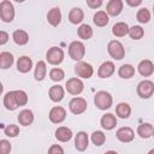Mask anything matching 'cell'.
<instances>
[{
    "mask_svg": "<svg viewBox=\"0 0 154 154\" xmlns=\"http://www.w3.org/2000/svg\"><path fill=\"white\" fill-rule=\"evenodd\" d=\"M32 69V60L31 58L23 55L17 60V70L22 73H26Z\"/></svg>",
    "mask_w": 154,
    "mask_h": 154,
    "instance_id": "d6986e66",
    "label": "cell"
},
{
    "mask_svg": "<svg viewBox=\"0 0 154 154\" xmlns=\"http://www.w3.org/2000/svg\"><path fill=\"white\" fill-rule=\"evenodd\" d=\"M123 0H109L107 2V6H106V12L109 14V16H119L123 11Z\"/></svg>",
    "mask_w": 154,
    "mask_h": 154,
    "instance_id": "7c38bea8",
    "label": "cell"
},
{
    "mask_svg": "<svg viewBox=\"0 0 154 154\" xmlns=\"http://www.w3.org/2000/svg\"><path fill=\"white\" fill-rule=\"evenodd\" d=\"M87 4L90 8H99L102 5V0H87Z\"/></svg>",
    "mask_w": 154,
    "mask_h": 154,
    "instance_id": "60d3db41",
    "label": "cell"
},
{
    "mask_svg": "<svg viewBox=\"0 0 154 154\" xmlns=\"http://www.w3.org/2000/svg\"><path fill=\"white\" fill-rule=\"evenodd\" d=\"M4 132L8 137H17L19 135V126L16 124H10L4 129Z\"/></svg>",
    "mask_w": 154,
    "mask_h": 154,
    "instance_id": "8d00e7d4",
    "label": "cell"
},
{
    "mask_svg": "<svg viewBox=\"0 0 154 154\" xmlns=\"http://www.w3.org/2000/svg\"><path fill=\"white\" fill-rule=\"evenodd\" d=\"M116 114H117L119 118H122V119L129 118L130 114H131V107H130V105L126 103V102H120V103H118L117 107H116Z\"/></svg>",
    "mask_w": 154,
    "mask_h": 154,
    "instance_id": "f1b7e54d",
    "label": "cell"
},
{
    "mask_svg": "<svg viewBox=\"0 0 154 154\" xmlns=\"http://www.w3.org/2000/svg\"><path fill=\"white\" fill-rule=\"evenodd\" d=\"M72 130L67 126H60L55 130V138L59 142H69L72 138Z\"/></svg>",
    "mask_w": 154,
    "mask_h": 154,
    "instance_id": "e0dca14e",
    "label": "cell"
},
{
    "mask_svg": "<svg viewBox=\"0 0 154 154\" xmlns=\"http://www.w3.org/2000/svg\"><path fill=\"white\" fill-rule=\"evenodd\" d=\"M114 70L116 67L112 61H103L97 70V76L100 78H108L114 73Z\"/></svg>",
    "mask_w": 154,
    "mask_h": 154,
    "instance_id": "5bb4252c",
    "label": "cell"
},
{
    "mask_svg": "<svg viewBox=\"0 0 154 154\" xmlns=\"http://www.w3.org/2000/svg\"><path fill=\"white\" fill-rule=\"evenodd\" d=\"M137 94L142 99H149L154 94V83L149 79L141 81L137 85Z\"/></svg>",
    "mask_w": 154,
    "mask_h": 154,
    "instance_id": "8992f818",
    "label": "cell"
},
{
    "mask_svg": "<svg viewBox=\"0 0 154 154\" xmlns=\"http://www.w3.org/2000/svg\"><path fill=\"white\" fill-rule=\"evenodd\" d=\"M116 136H117V138H118L120 142H123V143H129V142H131V141L134 140L135 132H134V130H132L131 128H129V126H123V128H120V129L117 130Z\"/></svg>",
    "mask_w": 154,
    "mask_h": 154,
    "instance_id": "8fae6325",
    "label": "cell"
},
{
    "mask_svg": "<svg viewBox=\"0 0 154 154\" xmlns=\"http://www.w3.org/2000/svg\"><path fill=\"white\" fill-rule=\"evenodd\" d=\"M17 119H18V122H19L20 125H23V126H29V125L34 122V113H32V111H30V109H23V111L19 112Z\"/></svg>",
    "mask_w": 154,
    "mask_h": 154,
    "instance_id": "7402d4cb",
    "label": "cell"
},
{
    "mask_svg": "<svg viewBox=\"0 0 154 154\" xmlns=\"http://www.w3.org/2000/svg\"><path fill=\"white\" fill-rule=\"evenodd\" d=\"M46 75H47V65L43 60H38L36 64V67H35L34 77L36 81H43Z\"/></svg>",
    "mask_w": 154,
    "mask_h": 154,
    "instance_id": "83f0119b",
    "label": "cell"
},
{
    "mask_svg": "<svg viewBox=\"0 0 154 154\" xmlns=\"http://www.w3.org/2000/svg\"><path fill=\"white\" fill-rule=\"evenodd\" d=\"M65 88H66L69 94H71V95H79L83 91V89H84V83L82 82L81 78L72 77V78L67 79Z\"/></svg>",
    "mask_w": 154,
    "mask_h": 154,
    "instance_id": "ba28073f",
    "label": "cell"
},
{
    "mask_svg": "<svg viewBox=\"0 0 154 154\" xmlns=\"http://www.w3.org/2000/svg\"><path fill=\"white\" fill-rule=\"evenodd\" d=\"M153 12H154V4H153Z\"/></svg>",
    "mask_w": 154,
    "mask_h": 154,
    "instance_id": "bcb514c9",
    "label": "cell"
},
{
    "mask_svg": "<svg viewBox=\"0 0 154 154\" xmlns=\"http://www.w3.org/2000/svg\"><path fill=\"white\" fill-rule=\"evenodd\" d=\"M149 153H150V154H152V153H154V149H150V150H149Z\"/></svg>",
    "mask_w": 154,
    "mask_h": 154,
    "instance_id": "f6af8a7d",
    "label": "cell"
},
{
    "mask_svg": "<svg viewBox=\"0 0 154 154\" xmlns=\"http://www.w3.org/2000/svg\"><path fill=\"white\" fill-rule=\"evenodd\" d=\"M143 35H144V30L140 25H134L129 29V36L132 40H140L143 37Z\"/></svg>",
    "mask_w": 154,
    "mask_h": 154,
    "instance_id": "e575fe53",
    "label": "cell"
},
{
    "mask_svg": "<svg viewBox=\"0 0 154 154\" xmlns=\"http://www.w3.org/2000/svg\"><path fill=\"white\" fill-rule=\"evenodd\" d=\"M48 95H49V99L53 101V102H60L64 96H65V90L61 85L57 84V85H52L48 90Z\"/></svg>",
    "mask_w": 154,
    "mask_h": 154,
    "instance_id": "2e32d148",
    "label": "cell"
},
{
    "mask_svg": "<svg viewBox=\"0 0 154 154\" xmlns=\"http://www.w3.org/2000/svg\"><path fill=\"white\" fill-rule=\"evenodd\" d=\"M4 106L6 107V109L8 111H14L17 109L19 106L17 103V100H16V95H14V90L12 91H8L4 95Z\"/></svg>",
    "mask_w": 154,
    "mask_h": 154,
    "instance_id": "ffe728a7",
    "label": "cell"
},
{
    "mask_svg": "<svg viewBox=\"0 0 154 154\" xmlns=\"http://www.w3.org/2000/svg\"><path fill=\"white\" fill-rule=\"evenodd\" d=\"M85 54V46L81 41H73L69 45V55L71 59L79 61Z\"/></svg>",
    "mask_w": 154,
    "mask_h": 154,
    "instance_id": "7a4b0ae2",
    "label": "cell"
},
{
    "mask_svg": "<svg viewBox=\"0 0 154 154\" xmlns=\"http://www.w3.org/2000/svg\"><path fill=\"white\" fill-rule=\"evenodd\" d=\"M7 41H8V34H7L6 31L1 30V31H0V45L2 46V45H5Z\"/></svg>",
    "mask_w": 154,
    "mask_h": 154,
    "instance_id": "b9f144b4",
    "label": "cell"
},
{
    "mask_svg": "<svg viewBox=\"0 0 154 154\" xmlns=\"http://www.w3.org/2000/svg\"><path fill=\"white\" fill-rule=\"evenodd\" d=\"M153 132H154V128L149 123H142L137 128V135L141 138H149L153 136Z\"/></svg>",
    "mask_w": 154,
    "mask_h": 154,
    "instance_id": "d4e9b609",
    "label": "cell"
},
{
    "mask_svg": "<svg viewBox=\"0 0 154 154\" xmlns=\"http://www.w3.org/2000/svg\"><path fill=\"white\" fill-rule=\"evenodd\" d=\"M136 19H137L140 23H142V24L148 23L149 19H150V12H149V10L146 8V7L140 8V10L137 11V13H136Z\"/></svg>",
    "mask_w": 154,
    "mask_h": 154,
    "instance_id": "d6a6232c",
    "label": "cell"
},
{
    "mask_svg": "<svg viewBox=\"0 0 154 154\" xmlns=\"http://www.w3.org/2000/svg\"><path fill=\"white\" fill-rule=\"evenodd\" d=\"M107 51H108V54H109L113 59H116V60H122V59L125 57L124 46H123L122 42H119L118 40L109 41L108 45H107Z\"/></svg>",
    "mask_w": 154,
    "mask_h": 154,
    "instance_id": "3957f363",
    "label": "cell"
},
{
    "mask_svg": "<svg viewBox=\"0 0 154 154\" xmlns=\"http://www.w3.org/2000/svg\"><path fill=\"white\" fill-rule=\"evenodd\" d=\"M46 59L51 65H59L64 60V51L59 47H51L46 53Z\"/></svg>",
    "mask_w": 154,
    "mask_h": 154,
    "instance_id": "5b68a950",
    "label": "cell"
},
{
    "mask_svg": "<svg viewBox=\"0 0 154 154\" xmlns=\"http://www.w3.org/2000/svg\"><path fill=\"white\" fill-rule=\"evenodd\" d=\"M75 72L78 77L81 78H90L94 73V69L93 66L89 64V63H85V61H82L79 60L76 65H75Z\"/></svg>",
    "mask_w": 154,
    "mask_h": 154,
    "instance_id": "52a82bcc",
    "label": "cell"
},
{
    "mask_svg": "<svg viewBox=\"0 0 154 154\" xmlns=\"http://www.w3.org/2000/svg\"><path fill=\"white\" fill-rule=\"evenodd\" d=\"M153 137H154V132H153Z\"/></svg>",
    "mask_w": 154,
    "mask_h": 154,
    "instance_id": "7dc6e473",
    "label": "cell"
},
{
    "mask_svg": "<svg viewBox=\"0 0 154 154\" xmlns=\"http://www.w3.org/2000/svg\"><path fill=\"white\" fill-rule=\"evenodd\" d=\"M13 61H14V58H13L12 53H10V52H1L0 53V67L2 70L11 67Z\"/></svg>",
    "mask_w": 154,
    "mask_h": 154,
    "instance_id": "f546056e",
    "label": "cell"
},
{
    "mask_svg": "<svg viewBox=\"0 0 154 154\" xmlns=\"http://www.w3.org/2000/svg\"><path fill=\"white\" fill-rule=\"evenodd\" d=\"M112 102H113V99H112V95L108 93V91H105V90H100L95 94L94 96V103L95 106L101 109V111H106L111 106H112Z\"/></svg>",
    "mask_w": 154,
    "mask_h": 154,
    "instance_id": "6da1fadb",
    "label": "cell"
},
{
    "mask_svg": "<svg viewBox=\"0 0 154 154\" xmlns=\"http://www.w3.org/2000/svg\"><path fill=\"white\" fill-rule=\"evenodd\" d=\"M77 35L82 40H89L93 36V29L88 24H81L79 28L77 29Z\"/></svg>",
    "mask_w": 154,
    "mask_h": 154,
    "instance_id": "1f68e13d",
    "label": "cell"
},
{
    "mask_svg": "<svg viewBox=\"0 0 154 154\" xmlns=\"http://www.w3.org/2000/svg\"><path fill=\"white\" fill-rule=\"evenodd\" d=\"M100 123H101V126H102L103 129H106V130H112V129H114L116 125H117V118H116V116H114L113 113H106V114H103V116L101 117Z\"/></svg>",
    "mask_w": 154,
    "mask_h": 154,
    "instance_id": "44dd1931",
    "label": "cell"
},
{
    "mask_svg": "<svg viewBox=\"0 0 154 154\" xmlns=\"http://www.w3.org/2000/svg\"><path fill=\"white\" fill-rule=\"evenodd\" d=\"M0 17L1 20L5 23H10L14 18V7L11 1L2 0L0 4Z\"/></svg>",
    "mask_w": 154,
    "mask_h": 154,
    "instance_id": "277c9868",
    "label": "cell"
},
{
    "mask_svg": "<svg viewBox=\"0 0 154 154\" xmlns=\"http://www.w3.org/2000/svg\"><path fill=\"white\" fill-rule=\"evenodd\" d=\"M129 25L124 22H118L112 26V34L117 37H123L129 34Z\"/></svg>",
    "mask_w": 154,
    "mask_h": 154,
    "instance_id": "484cf974",
    "label": "cell"
},
{
    "mask_svg": "<svg viewBox=\"0 0 154 154\" xmlns=\"http://www.w3.org/2000/svg\"><path fill=\"white\" fill-rule=\"evenodd\" d=\"M88 144H89V137H88L87 132H84V131L77 132V135L75 137V148L79 152H83L88 148Z\"/></svg>",
    "mask_w": 154,
    "mask_h": 154,
    "instance_id": "4fadbf2b",
    "label": "cell"
},
{
    "mask_svg": "<svg viewBox=\"0 0 154 154\" xmlns=\"http://www.w3.org/2000/svg\"><path fill=\"white\" fill-rule=\"evenodd\" d=\"M84 19V12L79 7H73L69 12V20L72 24H79Z\"/></svg>",
    "mask_w": 154,
    "mask_h": 154,
    "instance_id": "603a6c76",
    "label": "cell"
},
{
    "mask_svg": "<svg viewBox=\"0 0 154 154\" xmlns=\"http://www.w3.org/2000/svg\"><path fill=\"white\" fill-rule=\"evenodd\" d=\"M125 2H126L129 6H131V7H136V6L141 5L142 0H125Z\"/></svg>",
    "mask_w": 154,
    "mask_h": 154,
    "instance_id": "7bdbcfd3",
    "label": "cell"
},
{
    "mask_svg": "<svg viewBox=\"0 0 154 154\" xmlns=\"http://www.w3.org/2000/svg\"><path fill=\"white\" fill-rule=\"evenodd\" d=\"M14 1H16V2H24L25 0H14Z\"/></svg>",
    "mask_w": 154,
    "mask_h": 154,
    "instance_id": "ee69618b",
    "label": "cell"
},
{
    "mask_svg": "<svg viewBox=\"0 0 154 154\" xmlns=\"http://www.w3.org/2000/svg\"><path fill=\"white\" fill-rule=\"evenodd\" d=\"M12 38H13V41H14L16 45H18V46H24V45H26L28 41H29V35H28L26 31H24V30H22V29H18V30L13 31Z\"/></svg>",
    "mask_w": 154,
    "mask_h": 154,
    "instance_id": "4316f807",
    "label": "cell"
},
{
    "mask_svg": "<svg viewBox=\"0 0 154 154\" xmlns=\"http://www.w3.org/2000/svg\"><path fill=\"white\" fill-rule=\"evenodd\" d=\"M49 77H51L52 81L59 82V81L64 79L65 72H64V70H61V69H59V67H53V69L49 71Z\"/></svg>",
    "mask_w": 154,
    "mask_h": 154,
    "instance_id": "d590c367",
    "label": "cell"
},
{
    "mask_svg": "<svg viewBox=\"0 0 154 154\" xmlns=\"http://www.w3.org/2000/svg\"><path fill=\"white\" fill-rule=\"evenodd\" d=\"M91 142L95 144V146H97V147H100V146H102L103 143H105V141H106V135L102 132V131H100V130H96V131H94L93 134H91Z\"/></svg>",
    "mask_w": 154,
    "mask_h": 154,
    "instance_id": "836d02e7",
    "label": "cell"
},
{
    "mask_svg": "<svg viewBox=\"0 0 154 154\" xmlns=\"http://www.w3.org/2000/svg\"><path fill=\"white\" fill-rule=\"evenodd\" d=\"M88 107V103H87V100L83 99V97H73L70 103H69V108L70 111L73 113V114H81L83 113Z\"/></svg>",
    "mask_w": 154,
    "mask_h": 154,
    "instance_id": "9c48e42d",
    "label": "cell"
},
{
    "mask_svg": "<svg viewBox=\"0 0 154 154\" xmlns=\"http://www.w3.org/2000/svg\"><path fill=\"white\" fill-rule=\"evenodd\" d=\"M14 95H16V100L18 106H25L28 102V95L24 90H14Z\"/></svg>",
    "mask_w": 154,
    "mask_h": 154,
    "instance_id": "74e56055",
    "label": "cell"
},
{
    "mask_svg": "<svg viewBox=\"0 0 154 154\" xmlns=\"http://www.w3.org/2000/svg\"><path fill=\"white\" fill-rule=\"evenodd\" d=\"M118 75H119V77H122L124 79H129V78L134 77V75H135V67L132 65H130V64H124V65H122L119 67Z\"/></svg>",
    "mask_w": 154,
    "mask_h": 154,
    "instance_id": "4dcf8cb0",
    "label": "cell"
},
{
    "mask_svg": "<svg viewBox=\"0 0 154 154\" xmlns=\"http://www.w3.org/2000/svg\"><path fill=\"white\" fill-rule=\"evenodd\" d=\"M48 153L49 154H63L64 153V149L59 146V144H53V146H51V148L48 149Z\"/></svg>",
    "mask_w": 154,
    "mask_h": 154,
    "instance_id": "ab89813d",
    "label": "cell"
},
{
    "mask_svg": "<svg viewBox=\"0 0 154 154\" xmlns=\"http://www.w3.org/2000/svg\"><path fill=\"white\" fill-rule=\"evenodd\" d=\"M108 16L109 14L107 12H105V11H97L93 17V22H94V24L96 26H100V28L106 26L108 24V22H109V17Z\"/></svg>",
    "mask_w": 154,
    "mask_h": 154,
    "instance_id": "cb8c5ba5",
    "label": "cell"
},
{
    "mask_svg": "<svg viewBox=\"0 0 154 154\" xmlns=\"http://www.w3.org/2000/svg\"><path fill=\"white\" fill-rule=\"evenodd\" d=\"M137 70H138V72H140L141 76L149 77L154 72V64L149 59H144V60L140 61V64L137 66Z\"/></svg>",
    "mask_w": 154,
    "mask_h": 154,
    "instance_id": "9a60e30c",
    "label": "cell"
},
{
    "mask_svg": "<svg viewBox=\"0 0 154 154\" xmlns=\"http://www.w3.org/2000/svg\"><path fill=\"white\" fill-rule=\"evenodd\" d=\"M47 20L52 26H58L61 22V12L59 7H53L47 13Z\"/></svg>",
    "mask_w": 154,
    "mask_h": 154,
    "instance_id": "ac0fdd59",
    "label": "cell"
},
{
    "mask_svg": "<svg viewBox=\"0 0 154 154\" xmlns=\"http://www.w3.org/2000/svg\"><path fill=\"white\" fill-rule=\"evenodd\" d=\"M11 152V143L7 140L0 141V153L1 154H8Z\"/></svg>",
    "mask_w": 154,
    "mask_h": 154,
    "instance_id": "f35d334b",
    "label": "cell"
},
{
    "mask_svg": "<svg viewBox=\"0 0 154 154\" xmlns=\"http://www.w3.org/2000/svg\"><path fill=\"white\" fill-rule=\"evenodd\" d=\"M48 117H49V120H51L52 123H54V124H60V123H63V122L65 120V118H66V111H65V108H63V107H60V106H55V107H53V108L49 111Z\"/></svg>",
    "mask_w": 154,
    "mask_h": 154,
    "instance_id": "30bf717a",
    "label": "cell"
}]
</instances>
